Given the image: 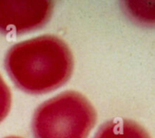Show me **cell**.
<instances>
[{
	"label": "cell",
	"mask_w": 155,
	"mask_h": 138,
	"mask_svg": "<svg viewBox=\"0 0 155 138\" xmlns=\"http://www.w3.org/2000/svg\"><path fill=\"white\" fill-rule=\"evenodd\" d=\"M5 67L20 90L31 95L52 92L64 86L74 70V57L61 38L44 35L10 47Z\"/></svg>",
	"instance_id": "6da1fadb"
},
{
	"label": "cell",
	"mask_w": 155,
	"mask_h": 138,
	"mask_svg": "<svg viewBox=\"0 0 155 138\" xmlns=\"http://www.w3.org/2000/svg\"><path fill=\"white\" fill-rule=\"evenodd\" d=\"M96 120V111L84 96L65 91L35 109L32 132L35 138H88Z\"/></svg>",
	"instance_id": "7a4b0ae2"
},
{
	"label": "cell",
	"mask_w": 155,
	"mask_h": 138,
	"mask_svg": "<svg viewBox=\"0 0 155 138\" xmlns=\"http://www.w3.org/2000/svg\"><path fill=\"white\" fill-rule=\"evenodd\" d=\"M50 0H0V33L22 35L44 26L51 18Z\"/></svg>",
	"instance_id": "3957f363"
},
{
	"label": "cell",
	"mask_w": 155,
	"mask_h": 138,
	"mask_svg": "<svg viewBox=\"0 0 155 138\" xmlns=\"http://www.w3.org/2000/svg\"><path fill=\"white\" fill-rule=\"evenodd\" d=\"M94 138H151V136L136 122L120 118L102 125Z\"/></svg>",
	"instance_id": "277c9868"
},
{
	"label": "cell",
	"mask_w": 155,
	"mask_h": 138,
	"mask_svg": "<svg viewBox=\"0 0 155 138\" xmlns=\"http://www.w3.org/2000/svg\"><path fill=\"white\" fill-rule=\"evenodd\" d=\"M11 91L0 75V123L7 116L11 109Z\"/></svg>",
	"instance_id": "5b68a950"
},
{
	"label": "cell",
	"mask_w": 155,
	"mask_h": 138,
	"mask_svg": "<svg viewBox=\"0 0 155 138\" xmlns=\"http://www.w3.org/2000/svg\"><path fill=\"white\" fill-rule=\"evenodd\" d=\"M5 138H21V137H18V136H7V137H5Z\"/></svg>",
	"instance_id": "8992f818"
}]
</instances>
